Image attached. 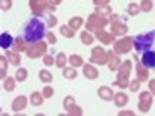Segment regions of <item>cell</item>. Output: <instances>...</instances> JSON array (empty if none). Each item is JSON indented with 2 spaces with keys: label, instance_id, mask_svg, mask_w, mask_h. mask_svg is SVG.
<instances>
[{
  "label": "cell",
  "instance_id": "obj_1",
  "mask_svg": "<svg viewBox=\"0 0 155 116\" xmlns=\"http://www.w3.org/2000/svg\"><path fill=\"white\" fill-rule=\"evenodd\" d=\"M46 37V24L41 17H32L24 27V39L29 44H37Z\"/></svg>",
  "mask_w": 155,
  "mask_h": 116
},
{
  "label": "cell",
  "instance_id": "obj_2",
  "mask_svg": "<svg viewBox=\"0 0 155 116\" xmlns=\"http://www.w3.org/2000/svg\"><path fill=\"white\" fill-rule=\"evenodd\" d=\"M155 40V32H147V34H140L137 37H133V47L138 54H143L147 50L152 49Z\"/></svg>",
  "mask_w": 155,
  "mask_h": 116
},
{
  "label": "cell",
  "instance_id": "obj_3",
  "mask_svg": "<svg viewBox=\"0 0 155 116\" xmlns=\"http://www.w3.org/2000/svg\"><path fill=\"white\" fill-rule=\"evenodd\" d=\"M130 71H132V61H123L118 67V79H116V86L118 88H128V76H130Z\"/></svg>",
  "mask_w": 155,
  "mask_h": 116
},
{
  "label": "cell",
  "instance_id": "obj_4",
  "mask_svg": "<svg viewBox=\"0 0 155 116\" xmlns=\"http://www.w3.org/2000/svg\"><path fill=\"white\" fill-rule=\"evenodd\" d=\"M106 24H108V20H106L103 15H98L96 12H94L93 15H89L86 29H88V31H96L98 32V31H103V27H105Z\"/></svg>",
  "mask_w": 155,
  "mask_h": 116
},
{
  "label": "cell",
  "instance_id": "obj_5",
  "mask_svg": "<svg viewBox=\"0 0 155 116\" xmlns=\"http://www.w3.org/2000/svg\"><path fill=\"white\" fill-rule=\"evenodd\" d=\"M46 49H47V44L44 42V40H41V42H37V44H29L25 52H27V56L31 59H37V57L46 54Z\"/></svg>",
  "mask_w": 155,
  "mask_h": 116
},
{
  "label": "cell",
  "instance_id": "obj_6",
  "mask_svg": "<svg viewBox=\"0 0 155 116\" xmlns=\"http://www.w3.org/2000/svg\"><path fill=\"white\" fill-rule=\"evenodd\" d=\"M108 57H110V54L101 46L93 47V50H91V62H94V64H106Z\"/></svg>",
  "mask_w": 155,
  "mask_h": 116
},
{
  "label": "cell",
  "instance_id": "obj_7",
  "mask_svg": "<svg viewBox=\"0 0 155 116\" xmlns=\"http://www.w3.org/2000/svg\"><path fill=\"white\" fill-rule=\"evenodd\" d=\"M152 99H153V94L150 91H142L140 93V99H138V108L142 113H148V109L152 108Z\"/></svg>",
  "mask_w": 155,
  "mask_h": 116
},
{
  "label": "cell",
  "instance_id": "obj_8",
  "mask_svg": "<svg viewBox=\"0 0 155 116\" xmlns=\"http://www.w3.org/2000/svg\"><path fill=\"white\" fill-rule=\"evenodd\" d=\"M133 47V37H123L115 42V54H127Z\"/></svg>",
  "mask_w": 155,
  "mask_h": 116
},
{
  "label": "cell",
  "instance_id": "obj_9",
  "mask_svg": "<svg viewBox=\"0 0 155 116\" xmlns=\"http://www.w3.org/2000/svg\"><path fill=\"white\" fill-rule=\"evenodd\" d=\"M127 31H128V27L121 22L120 17H118V15L113 17V19H111V31H110V32L116 37V35H125V34H127Z\"/></svg>",
  "mask_w": 155,
  "mask_h": 116
},
{
  "label": "cell",
  "instance_id": "obj_10",
  "mask_svg": "<svg viewBox=\"0 0 155 116\" xmlns=\"http://www.w3.org/2000/svg\"><path fill=\"white\" fill-rule=\"evenodd\" d=\"M29 7L35 14V17H41L42 14H46L47 0H29Z\"/></svg>",
  "mask_w": 155,
  "mask_h": 116
},
{
  "label": "cell",
  "instance_id": "obj_11",
  "mask_svg": "<svg viewBox=\"0 0 155 116\" xmlns=\"http://www.w3.org/2000/svg\"><path fill=\"white\" fill-rule=\"evenodd\" d=\"M142 64L147 69H155V50H147L142 54Z\"/></svg>",
  "mask_w": 155,
  "mask_h": 116
},
{
  "label": "cell",
  "instance_id": "obj_12",
  "mask_svg": "<svg viewBox=\"0 0 155 116\" xmlns=\"http://www.w3.org/2000/svg\"><path fill=\"white\" fill-rule=\"evenodd\" d=\"M31 99H27L25 96H17L15 99L12 101V109L14 113H19V111H24V109L27 108V103Z\"/></svg>",
  "mask_w": 155,
  "mask_h": 116
},
{
  "label": "cell",
  "instance_id": "obj_13",
  "mask_svg": "<svg viewBox=\"0 0 155 116\" xmlns=\"http://www.w3.org/2000/svg\"><path fill=\"white\" fill-rule=\"evenodd\" d=\"M135 61H137V79H138L140 82L147 81V79H148V69L142 64V61H140L137 56H135Z\"/></svg>",
  "mask_w": 155,
  "mask_h": 116
},
{
  "label": "cell",
  "instance_id": "obj_14",
  "mask_svg": "<svg viewBox=\"0 0 155 116\" xmlns=\"http://www.w3.org/2000/svg\"><path fill=\"white\" fill-rule=\"evenodd\" d=\"M98 96H100L103 101H113L115 93H113V89L108 88V86H101V88L98 89Z\"/></svg>",
  "mask_w": 155,
  "mask_h": 116
},
{
  "label": "cell",
  "instance_id": "obj_15",
  "mask_svg": "<svg viewBox=\"0 0 155 116\" xmlns=\"http://www.w3.org/2000/svg\"><path fill=\"white\" fill-rule=\"evenodd\" d=\"M113 101H115V106H116V108H123V106L128 105L130 98H128V94H125L123 91H120V93H115Z\"/></svg>",
  "mask_w": 155,
  "mask_h": 116
},
{
  "label": "cell",
  "instance_id": "obj_16",
  "mask_svg": "<svg viewBox=\"0 0 155 116\" xmlns=\"http://www.w3.org/2000/svg\"><path fill=\"white\" fill-rule=\"evenodd\" d=\"M96 39H98V40H101L103 44H106V46H110V44H113V40H115V35H113L111 32L98 31L96 32Z\"/></svg>",
  "mask_w": 155,
  "mask_h": 116
},
{
  "label": "cell",
  "instance_id": "obj_17",
  "mask_svg": "<svg viewBox=\"0 0 155 116\" xmlns=\"http://www.w3.org/2000/svg\"><path fill=\"white\" fill-rule=\"evenodd\" d=\"M83 74H84L88 79H98V76H100L98 69L94 66H91V64H84V66H83Z\"/></svg>",
  "mask_w": 155,
  "mask_h": 116
},
{
  "label": "cell",
  "instance_id": "obj_18",
  "mask_svg": "<svg viewBox=\"0 0 155 116\" xmlns=\"http://www.w3.org/2000/svg\"><path fill=\"white\" fill-rule=\"evenodd\" d=\"M108 54H110V57H108V67H110V71H118L121 61L118 59V56L115 54V50H113V52H108Z\"/></svg>",
  "mask_w": 155,
  "mask_h": 116
},
{
  "label": "cell",
  "instance_id": "obj_19",
  "mask_svg": "<svg viewBox=\"0 0 155 116\" xmlns=\"http://www.w3.org/2000/svg\"><path fill=\"white\" fill-rule=\"evenodd\" d=\"M0 46H2V49L7 50L8 47L14 46V39H12L10 34H7V32H4V34L0 35Z\"/></svg>",
  "mask_w": 155,
  "mask_h": 116
},
{
  "label": "cell",
  "instance_id": "obj_20",
  "mask_svg": "<svg viewBox=\"0 0 155 116\" xmlns=\"http://www.w3.org/2000/svg\"><path fill=\"white\" fill-rule=\"evenodd\" d=\"M68 62H69L73 67H83V66H84L83 57H81V56H78V54H73L71 57H68Z\"/></svg>",
  "mask_w": 155,
  "mask_h": 116
},
{
  "label": "cell",
  "instance_id": "obj_21",
  "mask_svg": "<svg viewBox=\"0 0 155 116\" xmlns=\"http://www.w3.org/2000/svg\"><path fill=\"white\" fill-rule=\"evenodd\" d=\"M29 99H31V103H32L34 106H41V105H42V101H44V94L34 91V93L31 94V98H29Z\"/></svg>",
  "mask_w": 155,
  "mask_h": 116
},
{
  "label": "cell",
  "instance_id": "obj_22",
  "mask_svg": "<svg viewBox=\"0 0 155 116\" xmlns=\"http://www.w3.org/2000/svg\"><path fill=\"white\" fill-rule=\"evenodd\" d=\"M62 76L66 77V79H76L78 77V71H76V67H64L62 69Z\"/></svg>",
  "mask_w": 155,
  "mask_h": 116
},
{
  "label": "cell",
  "instance_id": "obj_23",
  "mask_svg": "<svg viewBox=\"0 0 155 116\" xmlns=\"http://www.w3.org/2000/svg\"><path fill=\"white\" fill-rule=\"evenodd\" d=\"M66 62H68V57H66V54H64V52H58V54H56V66L59 67V69H64V67H66Z\"/></svg>",
  "mask_w": 155,
  "mask_h": 116
},
{
  "label": "cell",
  "instance_id": "obj_24",
  "mask_svg": "<svg viewBox=\"0 0 155 116\" xmlns=\"http://www.w3.org/2000/svg\"><path fill=\"white\" fill-rule=\"evenodd\" d=\"M59 31H61V35H64V37H68V39L74 37V34H76V31H74L73 27H69V25H61Z\"/></svg>",
  "mask_w": 155,
  "mask_h": 116
},
{
  "label": "cell",
  "instance_id": "obj_25",
  "mask_svg": "<svg viewBox=\"0 0 155 116\" xmlns=\"http://www.w3.org/2000/svg\"><path fill=\"white\" fill-rule=\"evenodd\" d=\"M7 57H8V61H10L14 66H19V64H20V54H19V52L7 50Z\"/></svg>",
  "mask_w": 155,
  "mask_h": 116
},
{
  "label": "cell",
  "instance_id": "obj_26",
  "mask_svg": "<svg viewBox=\"0 0 155 116\" xmlns=\"http://www.w3.org/2000/svg\"><path fill=\"white\" fill-rule=\"evenodd\" d=\"M79 37H81V40H83V44H84V46H91V44L94 42V37L89 34L88 31L81 32V35H79Z\"/></svg>",
  "mask_w": 155,
  "mask_h": 116
},
{
  "label": "cell",
  "instance_id": "obj_27",
  "mask_svg": "<svg viewBox=\"0 0 155 116\" xmlns=\"http://www.w3.org/2000/svg\"><path fill=\"white\" fill-rule=\"evenodd\" d=\"M27 76H29V72H27V69H25V67H19V69H17V72H15L17 82L25 81V79H27Z\"/></svg>",
  "mask_w": 155,
  "mask_h": 116
},
{
  "label": "cell",
  "instance_id": "obj_28",
  "mask_svg": "<svg viewBox=\"0 0 155 116\" xmlns=\"http://www.w3.org/2000/svg\"><path fill=\"white\" fill-rule=\"evenodd\" d=\"M39 79L42 82H46V84H49L51 81H52V74L49 72V71H46V69H42L41 72H39Z\"/></svg>",
  "mask_w": 155,
  "mask_h": 116
},
{
  "label": "cell",
  "instance_id": "obj_29",
  "mask_svg": "<svg viewBox=\"0 0 155 116\" xmlns=\"http://www.w3.org/2000/svg\"><path fill=\"white\" fill-rule=\"evenodd\" d=\"M83 22H84V20H83V17H73V19L69 20V24H68V25H69V27H73L74 31H76V29H79L83 25Z\"/></svg>",
  "mask_w": 155,
  "mask_h": 116
},
{
  "label": "cell",
  "instance_id": "obj_30",
  "mask_svg": "<svg viewBox=\"0 0 155 116\" xmlns=\"http://www.w3.org/2000/svg\"><path fill=\"white\" fill-rule=\"evenodd\" d=\"M138 5H140V10L142 12H150L152 7H153V0H142Z\"/></svg>",
  "mask_w": 155,
  "mask_h": 116
},
{
  "label": "cell",
  "instance_id": "obj_31",
  "mask_svg": "<svg viewBox=\"0 0 155 116\" xmlns=\"http://www.w3.org/2000/svg\"><path fill=\"white\" fill-rule=\"evenodd\" d=\"M15 81L17 79H14V77H5L4 79V88L7 89V91H14V88H15Z\"/></svg>",
  "mask_w": 155,
  "mask_h": 116
},
{
  "label": "cell",
  "instance_id": "obj_32",
  "mask_svg": "<svg viewBox=\"0 0 155 116\" xmlns=\"http://www.w3.org/2000/svg\"><path fill=\"white\" fill-rule=\"evenodd\" d=\"M127 12L130 14V15H138V14H140L142 10H140V5H138V4H135V2H132V4L128 5Z\"/></svg>",
  "mask_w": 155,
  "mask_h": 116
},
{
  "label": "cell",
  "instance_id": "obj_33",
  "mask_svg": "<svg viewBox=\"0 0 155 116\" xmlns=\"http://www.w3.org/2000/svg\"><path fill=\"white\" fill-rule=\"evenodd\" d=\"M96 14H98V15H103V17H105V15L113 14V12H111V8H110L108 5H105V7H96Z\"/></svg>",
  "mask_w": 155,
  "mask_h": 116
},
{
  "label": "cell",
  "instance_id": "obj_34",
  "mask_svg": "<svg viewBox=\"0 0 155 116\" xmlns=\"http://www.w3.org/2000/svg\"><path fill=\"white\" fill-rule=\"evenodd\" d=\"M74 105H76V103H74V98L73 96H66V98H64V108H66L68 111H69Z\"/></svg>",
  "mask_w": 155,
  "mask_h": 116
},
{
  "label": "cell",
  "instance_id": "obj_35",
  "mask_svg": "<svg viewBox=\"0 0 155 116\" xmlns=\"http://www.w3.org/2000/svg\"><path fill=\"white\" fill-rule=\"evenodd\" d=\"M42 61L46 66H52V64H56V57H52L51 54H44L42 56Z\"/></svg>",
  "mask_w": 155,
  "mask_h": 116
},
{
  "label": "cell",
  "instance_id": "obj_36",
  "mask_svg": "<svg viewBox=\"0 0 155 116\" xmlns=\"http://www.w3.org/2000/svg\"><path fill=\"white\" fill-rule=\"evenodd\" d=\"M128 88H130V91L137 93V91L140 89V81H138V79H133L132 82H128Z\"/></svg>",
  "mask_w": 155,
  "mask_h": 116
},
{
  "label": "cell",
  "instance_id": "obj_37",
  "mask_svg": "<svg viewBox=\"0 0 155 116\" xmlns=\"http://www.w3.org/2000/svg\"><path fill=\"white\" fill-rule=\"evenodd\" d=\"M49 19H47V27H56V24H58V19H56L54 14H47Z\"/></svg>",
  "mask_w": 155,
  "mask_h": 116
},
{
  "label": "cell",
  "instance_id": "obj_38",
  "mask_svg": "<svg viewBox=\"0 0 155 116\" xmlns=\"http://www.w3.org/2000/svg\"><path fill=\"white\" fill-rule=\"evenodd\" d=\"M0 62H2V74H0V77L2 79H5V67H7V56H0Z\"/></svg>",
  "mask_w": 155,
  "mask_h": 116
},
{
  "label": "cell",
  "instance_id": "obj_39",
  "mask_svg": "<svg viewBox=\"0 0 155 116\" xmlns=\"http://www.w3.org/2000/svg\"><path fill=\"white\" fill-rule=\"evenodd\" d=\"M12 7V0H0V8L2 10H8V8Z\"/></svg>",
  "mask_w": 155,
  "mask_h": 116
},
{
  "label": "cell",
  "instance_id": "obj_40",
  "mask_svg": "<svg viewBox=\"0 0 155 116\" xmlns=\"http://www.w3.org/2000/svg\"><path fill=\"white\" fill-rule=\"evenodd\" d=\"M42 94H44V98H51L52 94H54V89L51 88V86H46L44 91H42Z\"/></svg>",
  "mask_w": 155,
  "mask_h": 116
},
{
  "label": "cell",
  "instance_id": "obj_41",
  "mask_svg": "<svg viewBox=\"0 0 155 116\" xmlns=\"http://www.w3.org/2000/svg\"><path fill=\"white\" fill-rule=\"evenodd\" d=\"M94 7H105V5L110 4V0H93Z\"/></svg>",
  "mask_w": 155,
  "mask_h": 116
},
{
  "label": "cell",
  "instance_id": "obj_42",
  "mask_svg": "<svg viewBox=\"0 0 155 116\" xmlns=\"http://www.w3.org/2000/svg\"><path fill=\"white\" fill-rule=\"evenodd\" d=\"M47 42H49L51 46H54V44L58 42V40H56V35L52 34V32H47Z\"/></svg>",
  "mask_w": 155,
  "mask_h": 116
},
{
  "label": "cell",
  "instance_id": "obj_43",
  "mask_svg": "<svg viewBox=\"0 0 155 116\" xmlns=\"http://www.w3.org/2000/svg\"><path fill=\"white\" fill-rule=\"evenodd\" d=\"M68 113H69V114H78V116H81V114H83V111H81L79 108H78L76 105H74V106H73V108H71Z\"/></svg>",
  "mask_w": 155,
  "mask_h": 116
},
{
  "label": "cell",
  "instance_id": "obj_44",
  "mask_svg": "<svg viewBox=\"0 0 155 116\" xmlns=\"http://www.w3.org/2000/svg\"><path fill=\"white\" fill-rule=\"evenodd\" d=\"M148 88H150V93H152V94H155V79L148 81Z\"/></svg>",
  "mask_w": 155,
  "mask_h": 116
},
{
  "label": "cell",
  "instance_id": "obj_45",
  "mask_svg": "<svg viewBox=\"0 0 155 116\" xmlns=\"http://www.w3.org/2000/svg\"><path fill=\"white\" fill-rule=\"evenodd\" d=\"M47 2H49L51 5H54V7H56V5H59V4H61L62 0H47Z\"/></svg>",
  "mask_w": 155,
  "mask_h": 116
},
{
  "label": "cell",
  "instance_id": "obj_46",
  "mask_svg": "<svg viewBox=\"0 0 155 116\" xmlns=\"http://www.w3.org/2000/svg\"><path fill=\"white\" fill-rule=\"evenodd\" d=\"M120 114H121V116H125V114H133V111H121Z\"/></svg>",
  "mask_w": 155,
  "mask_h": 116
}]
</instances>
